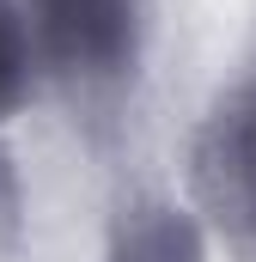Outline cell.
I'll return each mask as SVG.
<instances>
[{
    "label": "cell",
    "mask_w": 256,
    "mask_h": 262,
    "mask_svg": "<svg viewBox=\"0 0 256 262\" xmlns=\"http://www.w3.org/2000/svg\"><path fill=\"white\" fill-rule=\"evenodd\" d=\"M104 262H207V238L195 226V213L171 201H134L110 226V250Z\"/></svg>",
    "instance_id": "obj_3"
},
{
    "label": "cell",
    "mask_w": 256,
    "mask_h": 262,
    "mask_svg": "<svg viewBox=\"0 0 256 262\" xmlns=\"http://www.w3.org/2000/svg\"><path fill=\"white\" fill-rule=\"evenodd\" d=\"M232 98H238V116H244V128H250V140H256V85L232 92Z\"/></svg>",
    "instance_id": "obj_5"
},
{
    "label": "cell",
    "mask_w": 256,
    "mask_h": 262,
    "mask_svg": "<svg viewBox=\"0 0 256 262\" xmlns=\"http://www.w3.org/2000/svg\"><path fill=\"white\" fill-rule=\"evenodd\" d=\"M31 49L73 79H122L140 55L146 0H18Z\"/></svg>",
    "instance_id": "obj_1"
},
{
    "label": "cell",
    "mask_w": 256,
    "mask_h": 262,
    "mask_svg": "<svg viewBox=\"0 0 256 262\" xmlns=\"http://www.w3.org/2000/svg\"><path fill=\"white\" fill-rule=\"evenodd\" d=\"M31 31H25V12L18 0H0V122L25 104L31 92Z\"/></svg>",
    "instance_id": "obj_4"
},
{
    "label": "cell",
    "mask_w": 256,
    "mask_h": 262,
    "mask_svg": "<svg viewBox=\"0 0 256 262\" xmlns=\"http://www.w3.org/2000/svg\"><path fill=\"white\" fill-rule=\"evenodd\" d=\"M189 183L214 232L238 250V262H256V140L238 116V98H226L189 146Z\"/></svg>",
    "instance_id": "obj_2"
}]
</instances>
